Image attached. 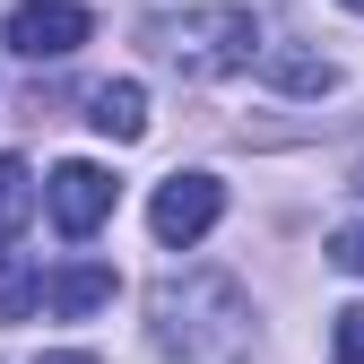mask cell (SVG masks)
<instances>
[{
	"label": "cell",
	"mask_w": 364,
	"mask_h": 364,
	"mask_svg": "<svg viewBox=\"0 0 364 364\" xmlns=\"http://www.w3.org/2000/svg\"><path fill=\"white\" fill-rule=\"evenodd\" d=\"M35 208H43V182L26 173V156H0V235H18Z\"/></svg>",
	"instance_id": "9c48e42d"
},
{
	"label": "cell",
	"mask_w": 364,
	"mask_h": 364,
	"mask_svg": "<svg viewBox=\"0 0 364 364\" xmlns=\"http://www.w3.org/2000/svg\"><path fill=\"white\" fill-rule=\"evenodd\" d=\"M35 304H43V269H35L26 252H0V330L26 321Z\"/></svg>",
	"instance_id": "ba28073f"
},
{
	"label": "cell",
	"mask_w": 364,
	"mask_h": 364,
	"mask_svg": "<svg viewBox=\"0 0 364 364\" xmlns=\"http://www.w3.org/2000/svg\"><path fill=\"white\" fill-rule=\"evenodd\" d=\"M113 269L105 260H70V269H53V278H43V312H61V321H87V312H105L113 304Z\"/></svg>",
	"instance_id": "8992f818"
},
{
	"label": "cell",
	"mask_w": 364,
	"mask_h": 364,
	"mask_svg": "<svg viewBox=\"0 0 364 364\" xmlns=\"http://www.w3.org/2000/svg\"><path fill=\"white\" fill-rule=\"evenodd\" d=\"M87 122H96L105 139H139L148 130V87L139 78H105L96 96H87Z\"/></svg>",
	"instance_id": "52a82bcc"
},
{
	"label": "cell",
	"mask_w": 364,
	"mask_h": 364,
	"mask_svg": "<svg viewBox=\"0 0 364 364\" xmlns=\"http://www.w3.org/2000/svg\"><path fill=\"white\" fill-rule=\"evenodd\" d=\"M113 200H122V182H113L105 165H87V156H70V165L43 173V208H53V225H61L70 243L96 235V225L113 217Z\"/></svg>",
	"instance_id": "5b68a950"
},
{
	"label": "cell",
	"mask_w": 364,
	"mask_h": 364,
	"mask_svg": "<svg viewBox=\"0 0 364 364\" xmlns=\"http://www.w3.org/2000/svg\"><path fill=\"white\" fill-rule=\"evenodd\" d=\"M139 35H148V53H156L165 70H182V78H235V70L260 61V26H252V9H235V0L165 9V18H148Z\"/></svg>",
	"instance_id": "7a4b0ae2"
},
{
	"label": "cell",
	"mask_w": 364,
	"mask_h": 364,
	"mask_svg": "<svg viewBox=\"0 0 364 364\" xmlns=\"http://www.w3.org/2000/svg\"><path fill=\"white\" fill-rule=\"evenodd\" d=\"M330 355H338V364H364V304L330 312Z\"/></svg>",
	"instance_id": "8fae6325"
},
{
	"label": "cell",
	"mask_w": 364,
	"mask_h": 364,
	"mask_svg": "<svg viewBox=\"0 0 364 364\" xmlns=\"http://www.w3.org/2000/svg\"><path fill=\"white\" fill-rule=\"evenodd\" d=\"M35 364H96V355H78V347H53V355H35Z\"/></svg>",
	"instance_id": "4fadbf2b"
},
{
	"label": "cell",
	"mask_w": 364,
	"mask_h": 364,
	"mask_svg": "<svg viewBox=\"0 0 364 364\" xmlns=\"http://www.w3.org/2000/svg\"><path fill=\"white\" fill-rule=\"evenodd\" d=\"M260 70H269V78H278V87H287V96H321V87L338 78V70H330L321 53H260Z\"/></svg>",
	"instance_id": "30bf717a"
},
{
	"label": "cell",
	"mask_w": 364,
	"mask_h": 364,
	"mask_svg": "<svg viewBox=\"0 0 364 364\" xmlns=\"http://www.w3.org/2000/svg\"><path fill=\"white\" fill-rule=\"evenodd\" d=\"M148 338L173 364H252L260 321H252V295L217 269H173V278L148 287Z\"/></svg>",
	"instance_id": "6da1fadb"
},
{
	"label": "cell",
	"mask_w": 364,
	"mask_h": 364,
	"mask_svg": "<svg viewBox=\"0 0 364 364\" xmlns=\"http://www.w3.org/2000/svg\"><path fill=\"white\" fill-rule=\"evenodd\" d=\"M217 217H225V182H217V173H165L156 200H148V225H156L165 252H191Z\"/></svg>",
	"instance_id": "3957f363"
},
{
	"label": "cell",
	"mask_w": 364,
	"mask_h": 364,
	"mask_svg": "<svg viewBox=\"0 0 364 364\" xmlns=\"http://www.w3.org/2000/svg\"><path fill=\"white\" fill-rule=\"evenodd\" d=\"M338 9H355V18H364V0H338Z\"/></svg>",
	"instance_id": "5bb4252c"
},
{
	"label": "cell",
	"mask_w": 364,
	"mask_h": 364,
	"mask_svg": "<svg viewBox=\"0 0 364 364\" xmlns=\"http://www.w3.org/2000/svg\"><path fill=\"white\" fill-rule=\"evenodd\" d=\"M87 26L96 18H87L78 0H18V9L0 18V43H9L18 61H70L87 43Z\"/></svg>",
	"instance_id": "277c9868"
},
{
	"label": "cell",
	"mask_w": 364,
	"mask_h": 364,
	"mask_svg": "<svg viewBox=\"0 0 364 364\" xmlns=\"http://www.w3.org/2000/svg\"><path fill=\"white\" fill-rule=\"evenodd\" d=\"M330 260L347 269V278H364V217H355V225H338V235H330Z\"/></svg>",
	"instance_id": "7c38bea8"
}]
</instances>
